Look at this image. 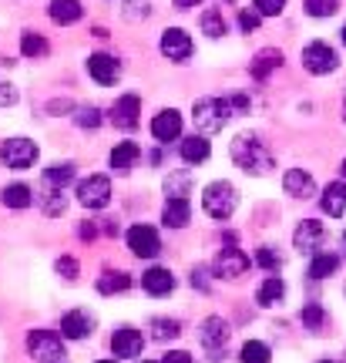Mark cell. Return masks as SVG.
<instances>
[{
  "instance_id": "cell-1",
  "label": "cell",
  "mask_w": 346,
  "mask_h": 363,
  "mask_svg": "<svg viewBox=\"0 0 346 363\" xmlns=\"http://www.w3.org/2000/svg\"><path fill=\"white\" fill-rule=\"evenodd\" d=\"M232 162L242 172H249V175H266V172L276 165L269 155V148L259 142L256 135H235V138H232Z\"/></svg>"
},
{
  "instance_id": "cell-2",
  "label": "cell",
  "mask_w": 346,
  "mask_h": 363,
  "mask_svg": "<svg viewBox=\"0 0 346 363\" xmlns=\"http://www.w3.org/2000/svg\"><path fill=\"white\" fill-rule=\"evenodd\" d=\"M232 111H235V108H232V101H225V98H199L192 108L195 128L202 131V135H216V131H222L229 125Z\"/></svg>"
},
{
  "instance_id": "cell-3",
  "label": "cell",
  "mask_w": 346,
  "mask_h": 363,
  "mask_svg": "<svg viewBox=\"0 0 346 363\" xmlns=\"http://www.w3.org/2000/svg\"><path fill=\"white\" fill-rule=\"evenodd\" d=\"M235 206H239V192H235L232 182L218 179V182H208L206 185V192H202V208H206L212 219H218V222L232 219Z\"/></svg>"
},
{
  "instance_id": "cell-4",
  "label": "cell",
  "mask_w": 346,
  "mask_h": 363,
  "mask_svg": "<svg viewBox=\"0 0 346 363\" xmlns=\"http://www.w3.org/2000/svg\"><path fill=\"white\" fill-rule=\"evenodd\" d=\"M27 353L40 363H61L65 360V340L57 337L54 330H30Z\"/></svg>"
},
{
  "instance_id": "cell-5",
  "label": "cell",
  "mask_w": 346,
  "mask_h": 363,
  "mask_svg": "<svg viewBox=\"0 0 346 363\" xmlns=\"http://www.w3.org/2000/svg\"><path fill=\"white\" fill-rule=\"evenodd\" d=\"M0 158H4V165L13 172H24L30 169L34 162H38V145L30 142V138H7L4 148H0Z\"/></svg>"
},
{
  "instance_id": "cell-6",
  "label": "cell",
  "mask_w": 346,
  "mask_h": 363,
  "mask_svg": "<svg viewBox=\"0 0 346 363\" xmlns=\"http://www.w3.org/2000/svg\"><path fill=\"white\" fill-rule=\"evenodd\" d=\"M303 67L309 74H330V71L340 67V57H336V51L326 40H313V44L303 48Z\"/></svg>"
},
{
  "instance_id": "cell-7",
  "label": "cell",
  "mask_w": 346,
  "mask_h": 363,
  "mask_svg": "<svg viewBox=\"0 0 346 363\" xmlns=\"http://www.w3.org/2000/svg\"><path fill=\"white\" fill-rule=\"evenodd\" d=\"M77 202L84 208H104L111 202V182L108 175H88L77 185Z\"/></svg>"
},
{
  "instance_id": "cell-8",
  "label": "cell",
  "mask_w": 346,
  "mask_h": 363,
  "mask_svg": "<svg viewBox=\"0 0 346 363\" xmlns=\"http://www.w3.org/2000/svg\"><path fill=\"white\" fill-rule=\"evenodd\" d=\"M128 249L138 256V259H155L158 252H162V239H158V233H155L152 225H131L128 229Z\"/></svg>"
},
{
  "instance_id": "cell-9",
  "label": "cell",
  "mask_w": 346,
  "mask_h": 363,
  "mask_svg": "<svg viewBox=\"0 0 346 363\" xmlns=\"http://www.w3.org/2000/svg\"><path fill=\"white\" fill-rule=\"evenodd\" d=\"M212 269H216V276H222V279H239V276L249 269V256H245L242 249L225 246V249H218Z\"/></svg>"
},
{
  "instance_id": "cell-10",
  "label": "cell",
  "mask_w": 346,
  "mask_h": 363,
  "mask_svg": "<svg viewBox=\"0 0 346 363\" xmlns=\"http://www.w3.org/2000/svg\"><path fill=\"white\" fill-rule=\"evenodd\" d=\"M192 51H195V44L182 27H168L165 34H162V54H165L168 61H179L182 65V61L192 57Z\"/></svg>"
},
{
  "instance_id": "cell-11",
  "label": "cell",
  "mask_w": 346,
  "mask_h": 363,
  "mask_svg": "<svg viewBox=\"0 0 346 363\" xmlns=\"http://www.w3.org/2000/svg\"><path fill=\"white\" fill-rule=\"evenodd\" d=\"M323 235H326L323 222L303 219V222H299V229L293 233V246L299 249V252H316V249L323 246Z\"/></svg>"
},
{
  "instance_id": "cell-12",
  "label": "cell",
  "mask_w": 346,
  "mask_h": 363,
  "mask_svg": "<svg viewBox=\"0 0 346 363\" xmlns=\"http://www.w3.org/2000/svg\"><path fill=\"white\" fill-rule=\"evenodd\" d=\"M94 333V316L88 310H71L61 320V337L65 340H84Z\"/></svg>"
},
{
  "instance_id": "cell-13",
  "label": "cell",
  "mask_w": 346,
  "mask_h": 363,
  "mask_svg": "<svg viewBox=\"0 0 346 363\" xmlns=\"http://www.w3.org/2000/svg\"><path fill=\"white\" fill-rule=\"evenodd\" d=\"M138 115H141V101L138 94H121L115 101V108H111V121H115L118 128H135L138 125Z\"/></svg>"
},
{
  "instance_id": "cell-14",
  "label": "cell",
  "mask_w": 346,
  "mask_h": 363,
  "mask_svg": "<svg viewBox=\"0 0 346 363\" xmlns=\"http://www.w3.org/2000/svg\"><path fill=\"white\" fill-rule=\"evenodd\" d=\"M152 135L158 142H175L182 135V115L175 108H165V111H158L152 118Z\"/></svg>"
},
{
  "instance_id": "cell-15",
  "label": "cell",
  "mask_w": 346,
  "mask_h": 363,
  "mask_svg": "<svg viewBox=\"0 0 346 363\" xmlns=\"http://www.w3.org/2000/svg\"><path fill=\"white\" fill-rule=\"evenodd\" d=\"M111 350H115V357H141L145 337H141L138 330H131V326H121V330H115V337H111Z\"/></svg>"
},
{
  "instance_id": "cell-16",
  "label": "cell",
  "mask_w": 346,
  "mask_h": 363,
  "mask_svg": "<svg viewBox=\"0 0 346 363\" xmlns=\"http://www.w3.org/2000/svg\"><path fill=\"white\" fill-rule=\"evenodd\" d=\"M88 74L98 84H115L118 74H121V65H118L111 54H91L88 57Z\"/></svg>"
},
{
  "instance_id": "cell-17",
  "label": "cell",
  "mask_w": 346,
  "mask_h": 363,
  "mask_svg": "<svg viewBox=\"0 0 346 363\" xmlns=\"http://www.w3.org/2000/svg\"><path fill=\"white\" fill-rule=\"evenodd\" d=\"M199 340H202V347H208V350H222L229 343V323L222 316H208L206 323H202V330H199Z\"/></svg>"
},
{
  "instance_id": "cell-18",
  "label": "cell",
  "mask_w": 346,
  "mask_h": 363,
  "mask_svg": "<svg viewBox=\"0 0 346 363\" xmlns=\"http://www.w3.org/2000/svg\"><path fill=\"white\" fill-rule=\"evenodd\" d=\"M162 219H165L168 229H185L189 219H192V206H189V199L185 195H172L162 208Z\"/></svg>"
},
{
  "instance_id": "cell-19",
  "label": "cell",
  "mask_w": 346,
  "mask_h": 363,
  "mask_svg": "<svg viewBox=\"0 0 346 363\" xmlns=\"http://www.w3.org/2000/svg\"><path fill=\"white\" fill-rule=\"evenodd\" d=\"M320 206H323V212H326L330 219L346 216V182H330V185L323 189Z\"/></svg>"
},
{
  "instance_id": "cell-20",
  "label": "cell",
  "mask_w": 346,
  "mask_h": 363,
  "mask_svg": "<svg viewBox=\"0 0 346 363\" xmlns=\"http://www.w3.org/2000/svg\"><path fill=\"white\" fill-rule=\"evenodd\" d=\"M141 286H145V293H152V296H168V293L175 289V276H172L165 266H152V269L141 276Z\"/></svg>"
},
{
  "instance_id": "cell-21",
  "label": "cell",
  "mask_w": 346,
  "mask_h": 363,
  "mask_svg": "<svg viewBox=\"0 0 346 363\" xmlns=\"http://www.w3.org/2000/svg\"><path fill=\"white\" fill-rule=\"evenodd\" d=\"M282 189H286V195H293V199H309V195L316 192V182H313L309 172L289 169L286 172V179H282Z\"/></svg>"
},
{
  "instance_id": "cell-22",
  "label": "cell",
  "mask_w": 346,
  "mask_h": 363,
  "mask_svg": "<svg viewBox=\"0 0 346 363\" xmlns=\"http://www.w3.org/2000/svg\"><path fill=\"white\" fill-rule=\"evenodd\" d=\"M54 24H74L81 21V0H51V7H48Z\"/></svg>"
},
{
  "instance_id": "cell-23",
  "label": "cell",
  "mask_w": 346,
  "mask_h": 363,
  "mask_svg": "<svg viewBox=\"0 0 346 363\" xmlns=\"http://www.w3.org/2000/svg\"><path fill=\"white\" fill-rule=\"evenodd\" d=\"M141 158V148L135 142H121L111 148V169L115 172H128L135 169V162Z\"/></svg>"
},
{
  "instance_id": "cell-24",
  "label": "cell",
  "mask_w": 346,
  "mask_h": 363,
  "mask_svg": "<svg viewBox=\"0 0 346 363\" xmlns=\"http://www.w3.org/2000/svg\"><path fill=\"white\" fill-rule=\"evenodd\" d=\"M208 155H212V148H208V142L202 135H192V138L182 142V158H185L189 165H202Z\"/></svg>"
},
{
  "instance_id": "cell-25",
  "label": "cell",
  "mask_w": 346,
  "mask_h": 363,
  "mask_svg": "<svg viewBox=\"0 0 346 363\" xmlns=\"http://www.w3.org/2000/svg\"><path fill=\"white\" fill-rule=\"evenodd\" d=\"M279 65H282V54L272 51V48H266V51H259L256 61H252V78H256V81H266Z\"/></svg>"
},
{
  "instance_id": "cell-26",
  "label": "cell",
  "mask_w": 346,
  "mask_h": 363,
  "mask_svg": "<svg viewBox=\"0 0 346 363\" xmlns=\"http://www.w3.org/2000/svg\"><path fill=\"white\" fill-rule=\"evenodd\" d=\"M282 296H286V283H282L279 276H269L266 283L259 286V293H256L259 306H276V303H282Z\"/></svg>"
},
{
  "instance_id": "cell-27",
  "label": "cell",
  "mask_w": 346,
  "mask_h": 363,
  "mask_svg": "<svg viewBox=\"0 0 346 363\" xmlns=\"http://www.w3.org/2000/svg\"><path fill=\"white\" fill-rule=\"evenodd\" d=\"M0 199H4L7 208H27L34 202V192H30L27 185H21V182H13V185H7V189L0 192Z\"/></svg>"
},
{
  "instance_id": "cell-28",
  "label": "cell",
  "mask_w": 346,
  "mask_h": 363,
  "mask_svg": "<svg viewBox=\"0 0 346 363\" xmlns=\"http://www.w3.org/2000/svg\"><path fill=\"white\" fill-rule=\"evenodd\" d=\"M336 269H340V256H336V252H320L316 259L309 262V276H313V279H326V276H333Z\"/></svg>"
},
{
  "instance_id": "cell-29",
  "label": "cell",
  "mask_w": 346,
  "mask_h": 363,
  "mask_svg": "<svg viewBox=\"0 0 346 363\" xmlns=\"http://www.w3.org/2000/svg\"><path fill=\"white\" fill-rule=\"evenodd\" d=\"M128 286H131L128 272H111V269H108L101 279H98V289H101L104 296H111V293H125Z\"/></svg>"
},
{
  "instance_id": "cell-30",
  "label": "cell",
  "mask_w": 346,
  "mask_h": 363,
  "mask_svg": "<svg viewBox=\"0 0 346 363\" xmlns=\"http://www.w3.org/2000/svg\"><path fill=\"white\" fill-rule=\"evenodd\" d=\"M44 182L51 189H65L67 182H74V165L71 162H57V165H51V169L44 172Z\"/></svg>"
},
{
  "instance_id": "cell-31",
  "label": "cell",
  "mask_w": 346,
  "mask_h": 363,
  "mask_svg": "<svg viewBox=\"0 0 346 363\" xmlns=\"http://www.w3.org/2000/svg\"><path fill=\"white\" fill-rule=\"evenodd\" d=\"M225 30H229V27H225V17H222V11H216V7H212V11L202 13V34H208V38L216 40V38H222Z\"/></svg>"
},
{
  "instance_id": "cell-32",
  "label": "cell",
  "mask_w": 346,
  "mask_h": 363,
  "mask_svg": "<svg viewBox=\"0 0 346 363\" xmlns=\"http://www.w3.org/2000/svg\"><path fill=\"white\" fill-rule=\"evenodd\" d=\"M152 337L155 340H175V337H182V323L179 320H165V316H158V320H152Z\"/></svg>"
},
{
  "instance_id": "cell-33",
  "label": "cell",
  "mask_w": 346,
  "mask_h": 363,
  "mask_svg": "<svg viewBox=\"0 0 346 363\" xmlns=\"http://www.w3.org/2000/svg\"><path fill=\"white\" fill-rule=\"evenodd\" d=\"M269 347H266V343H259V340H249V343H245L242 347V353H239V360L242 363H269Z\"/></svg>"
},
{
  "instance_id": "cell-34",
  "label": "cell",
  "mask_w": 346,
  "mask_h": 363,
  "mask_svg": "<svg viewBox=\"0 0 346 363\" xmlns=\"http://www.w3.org/2000/svg\"><path fill=\"white\" fill-rule=\"evenodd\" d=\"M21 54H24V57H44V54H48V40L40 38V34H30V30H27L24 38H21Z\"/></svg>"
},
{
  "instance_id": "cell-35",
  "label": "cell",
  "mask_w": 346,
  "mask_h": 363,
  "mask_svg": "<svg viewBox=\"0 0 346 363\" xmlns=\"http://www.w3.org/2000/svg\"><path fill=\"white\" fill-rule=\"evenodd\" d=\"M336 7H340V0H306V13L309 17H333Z\"/></svg>"
},
{
  "instance_id": "cell-36",
  "label": "cell",
  "mask_w": 346,
  "mask_h": 363,
  "mask_svg": "<svg viewBox=\"0 0 346 363\" xmlns=\"http://www.w3.org/2000/svg\"><path fill=\"white\" fill-rule=\"evenodd\" d=\"M299 320L309 326V330H320L323 323H326V313H323L320 303H309V306H303V313H299Z\"/></svg>"
},
{
  "instance_id": "cell-37",
  "label": "cell",
  "mask_w": 346,
  "mask_h": 363,
  "mask_svg": "<svg viewBox=\"0 0 346 363\" xmlns=\"http://www.w3.org/2000/svg\"><path fill=\"white\" fill-rule=\"evenodd\" d=\"M252 7H256L262 17H279L286 11V0H252Z\"/></svg>"
},
{
  "instance_id": "cell-38",
  "label": "cell",
  "mask_w": 346,
  "mask_h": 363,
  "mask_svg": "<svg viewBox=\"0 0 346 363\" xmlns=\"http://www.w3.org/2000/svg\"><path fill=\"white\" fill-rule=\"evenodd\" d=\"M101 111H98V108H81V111H77V125H81V128H98V125H101Z\"/></svg>"
},
{
  "instance_id": "cell-39",
  "label": "cell",
  "mask_w": 346,
  "mask_h": 363,
  "mask_svg": "<svg viewBox=\"0 0 346 363\" xmlns=\"http://www.w3.org/2000/svg\"><path fill=\"white\" fill-rule=\"evenodd\" d=\"M185 189H189V175H168V182H165L168 195H185Z\"/></svg>"
},
{
  "instance_id": "cell-40",
  "label": "cell",
  "mask_w": 346,
  "mask_h": 363,
  "mask_svg": "<svg viewBox=\"0 0 346 363\" xmlns=\"http://www.w3.org/2000/svg\"><path fill=\"white\" fill-rule=\"evenodd\" d=\"M259 21H262V13H259L256 7H252V11H242V13H239V27H242L245 34H249V30H256Z\"/></svg>"
},
{
  "instance_id": "cell-41",
  "label": "cell",
  "mask_w": 346,
  "mask_h": 363,
  "mask_svg": "<svg viewBox=\"0 0 346 363\" xmlns=\"http://www.w3.org/2000/svg\"><path fill=\"white\" fill-rule=\"evenodd\" d=\"M256 262L262 266V269H279V256H276V252H272L269 246H262V249H259Z\"/></svg>"
},
{
  "instance_id": "cell-42",
  "label": "cell",
  "mask_w": 346,
  "mask_h": 363,
  "mask_svg": "<svg viewBox=\"0 0 346 363\" xmlns=\"http://www.w3.org/2000/svg\"><path fill=\"white\" fill-rule=\"evenodd\" d=\"M54 269L61 272V276H65V279H74V276H77V262L71 259V256H61V259L54 262Z\"/></svg>"
},
{
  "instance_id": "cell-43",
  "label": "cell",
  "mask_w": 346,
  "mask_h": 363,
  "mask_svg": "<svg viewBox=\"0 0 346 363\" xmlns=\"http://www.w3.org/2000/svg\"><path fill=\"white\" fill-rule=\"evenodd\" d=\"M162 363H192V353H185V350H168Z\"/></svg>"
},
{
  "instance_id": "cell-44",
  "label": "cell",
  "mask_w": 346,
  "mask_h": 363,
  "mask_svg": "<svg viewBox=\"0 0 346 363\" xmlns=\"http://www.w3.org/2000/svg\"><path fill=\"white\" fill-rule=\"evenodd\" d=\"M17 101V91L11 88V84H0V108H4V104H13Z\"/></svg>"
},
{
  "instance_id": "cell-45",
  "label": "cell",
  "mask_w": 346,
  "mask_h": 363,
  "mask_svg": "<svg viewBox=\"0 0 346 363\" xmlns=\"http://www.w3.org/2000/svg\"><path fill=\"white\" fill-rule=\"evenodd\" d=\"M192 286H199V289H208V279H206V269H195V272H192Z\"/></svg>"
},
{
  "instance_id": "cell-46",
  "label": "cell",
  "mask_w": 346,
  "mask_h": 363,
  "mask_svg": "<svg viewBox=\"0 0 346 363\" xmlns=\"http://www.w3.org/2000/svg\"><path fill=\"white\" fill-rule=\"evenodd\" d=\"M175 4V11H192V7H199L202 0H172Z\"/></svg>"
},
{
  "instance_id": "cell-47",
  "label": "cell",
  "mask_w": 346,
  "mask_h": 363,
  "mask_svg": "<svg viewBox=\"0 0 346 363\" xmlns=\"http://www.w3.org/2000/svg\"><path fill=\"white\" fill-rule=\"evenodd\" d=\"M340 34H343V44H346V24H343V30H340Z\"/></svg>"
},
{
  "instance_id": "cell-48",
  "label": "cell",
  "mask_w": 346,
  "mask_h": 363,
  "mask_svg": "<svg viewBox=\"0 0 346 363\" xmlns=\"http://www.w3.org/2000/svg\"><path fill=\"white\" fill-rule=\"evenodd\" d=\"M98 363H115V360H98Z\"/></svg>"
},
{
  "instance_id": "cell-49",
  "label": "cell",
  "mask_w": 346,
  "mask_h": 363,
  "mask_svg": "<svg viewBox=\"0 0 346 363\" xmlns=\"http://www.w3.org/2000/svg\"><path fill=\"white\" fill-rule=\"evenodd\" d=\"M320 363H336V360H320Z\"/></svg>"
},
{
  "instance_id": "cell-50",
  "label": "cell",
  "mask_w": 346,
  "mask_h": 363,
  "mask_svg": "<svg viewBox=\"0 0 346 363\" xmlns=\"http://www.w3.org/2000/svg\"><path fill=\"white\" fill-rule=\"evenodd\" d=\"M343 175H346V162H343Z\"/></svg>"
},
{
  "instance_id": "cell-51",
  "label": "cell",
  "mask_w": 346,
  "mask_h": 363,
  "mask_svg": "<svg viewBox=\"0 0 346 363\" xmlns=\"http://www.w3.org/2000/svg\"><path fill=\"white\" fill-rule=\"evenodd\" d=\"M141 363H152V360H141Z\"/></svg>"
},
{
  "instance_id": "cell-52",
  "label": "cell",
  "mask_w": 346,
  "mask_h": 363,
  "mask_svg": "<svg viewBox=\"0 0 346 363\" xmlns=\"http://www.w3.org/2000/svg\"><path fill=\"white\" fill-rule=\"evenodd\" d=\"M343 118H346V108H343Z\"/></svg>"
}]
</instances>
